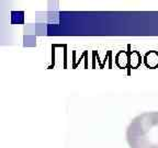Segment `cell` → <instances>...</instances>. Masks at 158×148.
Here are the masks:
<instances>
[{
  "mask_svg": "<svg viewBox=\"0 0 158 148\" xmlns=\"http://www.w3.org/2000/svg\"><path fill=\"white\" fill-rule=\"evenodd\" d=\"M125 136L130 148H158V112H145L134 117Z\"/></svg>",
  "mask_w": 158,
  "mask_h": 148,
  "instance_id": "obj_1",
  "label": "cell"
}]
</instances>
